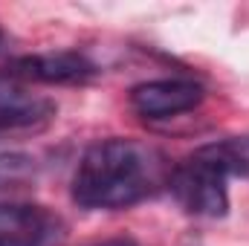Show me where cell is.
Here are the masks:
<instances>
[{
    "label": "cell",
    "mask_w": 249,
    "mask_h": 246,
    "mask_svg": "<svg viewBox=\"0 0 249 246\" xmlns=\"http://www.w3.org/2000/svg\"><path fill=\"white\" fill-rule=\"evenodd\" d=\"M0 41H3V32H0Z\"/></svg>",
    "instance_id": "cell-9"
},
{
    "label": "cell",
    "mask_w": 249,
    "mask_h": 246,
    "mask_svg": "<svg viewBox=\"0 0 249 246\" xmlns=\"http://www.w3.org/2000/svg\"><path fill=\"white\" fill-rule=\"evenodd\" d=\"M61 235V220L35 203H0V246H50Z\"/></svg>",
    "instance_id": "cell-4"
},
{
    "label": "cell",
    "mask_w": 249,
    "mask_h": 246,
    "mask_svg": "<svg viewBox=\"0 0 249 246\" xmlns=\"http://www.w3.org/2000/svg\"><path fill=\"white\" fill-rule=\"evenodd\" d=\"M168 188L180 209L194 217H223L229 211L226 177L194 154L177 168H171Z\"/></svg>",
    "instance_id": "cell-2"
},
{
    "label": "cell",
    "mask_w": 249,
    "mask_h": 246,
    "mask_svg": "<svg viewBox=\"0 0 249 246\" xmlns=\"http://www.w3.org/2000/svg\"><path fill=\"white\" fill-rule=\"evenodd\" d=\"M162 159L133 139H105L84 151L72 174V203L81 209H127L157 191Z\"/></svg>",
    "instance_id": "cell-1"
},
{
    "label": "cell",
    "mask_w": 249,
    "mask_h": 246,
    "mask_svg": "<svg viewBox=\"0 0 249 246\" xmlns=\"http://www.w3.org/2000/svg\"><path fill=\"white\" fill-rule=\"evenodd\" d=\"M96 64L81 53H41L23 55L6 70L12 81H35V84H84L96 78Z\"/></svg>",
    "instance_id": "cell-5"
},
{
    "label": "cell",
    "mask_w": 249,
    "mask_h": 246,
    "mask_svg": "<svg viewBox=\"0 0 249 246\" xmlns=\"http://www.w3.org/2000/svg\"><path fill=\"white\" fill-rule=\"evenodd\" d=\"M55 102L20 90L9 78V87H0V139L44 130L55 119Z\"/></svg>",
    "instance_id": "cell-6"
},
{
    "label": "cell",
    "mask_w": 249,
    "mask_h": 246,
    "mask_svg": "<svg viewBox=\"0 0 249 246\" xmlns=\"http://www.w3.org/2000/svg\"><path fill=\"white\" fill-rule=\"evenodd\" d=\"M203 87L191 78H157L130 90V107L145 119H168L188 113L203 102Z\"/></svg>",
    "instance_id": "cell-3"
},
{
    "label": "cell",
    "mask_w": 249,
    "mask_h": 246,
    "mask_svg": "<svg viewBox=\"0 0 249 246\" xmlns=\"http://www.w3.org/2000/svg\"><path fill=\"white\" fill-rule=\"evenodd\" d=\"M96 246H136L130 238H113V241H105V244H96Z\"/></svg>",
    "instance_id": "cell-8"
},
{
    "label": "cell",
    "mask_w": 249,
    "mask_h": 246,
    "mask_svg": "<svg viewBox=\"0 0 249 246\" xmlns=\"http://www.w3.org/2000/svg\"><path fill=\"white\" fill-rule=\"evenodd\" d=\"M203 162L217 168L223 177H249V136H229L209 142L194 151Z\"/></svg>",
    "instance_id": "cell-7"
}]
</instances>
